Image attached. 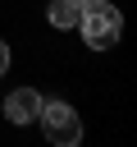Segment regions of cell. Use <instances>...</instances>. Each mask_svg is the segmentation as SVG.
<instances>
[{
  "label": "cell",
  "instance_id": "6da1fadb",
  "mask_svg": "<svg viewBox=\"0 0 137 147\" xmlns=\"http://www.w3.org/2000/svg\"><path fill=\"white\" fill-rule=\"evenodd\" d=\"M78 32H82V41L91 51H110L123 37V18H119V9L110 0H87L78 9Z\"/></svg>",
  "mask_w": 137,
  "mask_h": 147
},
{
  "label": "cell",
  "instance_id": "7a4b0ae2",
  "mask_svg": "<svg viewBox=\"0 0 137 147\" xmlns=\"http://www.w3.org/2000/svg\"><path fill=\"white\" fill-rule=\"evenodd\" d=\"M41 133H46V142H55V147H78L82 142V119L73 115V106L68 101H41Z\"/></svg>",
  "mask_w": 137,
  "mask_h": 147
},
{
  "label": "cell",
  "instance_id": "3957f363",
  "mask_svg": "<svg viewBox=\"0 0 137 147\" xmlns=\"http://www.w3.org/2000/svg\"><path fill=\"white\" fill-rule=\"evenodd\" d=\"M41 92L37 87H14L9 96H5V119L9 124H37V115H41Z\"/></svg>",
  "mask_w": 137,
  "mask_h": 147
},
{
  "label": "cell",
  "instance_id": "277c9868",
  "mask_svg": "<svg viewBox=\"0 0 137 147\" xmlns=\"http://www.w3.org/2000/svg\"><path fill=\"white\" fill-rule=\"evenodd\" d=\"M46 18H50V28H78V5H68V0H55L50 9H46Z\"/></svg>",
  "mask_w": 137,
  "mask_h": 147
},
{
  "label": "cell",
  "instance_id": "5b68a950",
  "mask_svg": "<svg viewBox=\"0 0 137 147\" xmlns=\"http://www.w3.org/2000/svg\"><path fill=\"white\" fill-rule=\"evenodd\" d=\"M5 69H9V41H0V78H5Z\"/></svg>",
  "mask_w": 137,
  "mask_h": 147
},
{
  "label": "cell",
  "instance_id": "8992f818",
  "mask_svg": "<svg viewBox=\"0 0 137 147\" xmlns=\"http://www.w3.org/2000/svg\"><path fill=\"white\" fill-rule=\"evenodd\" d=\"M68 5H78V9H82V5H87V0H68Z\"/></svg>",
  "mask_w": 137,
  "mask_h": 147
}]
</instances>
